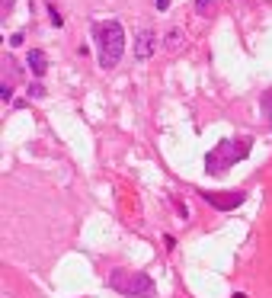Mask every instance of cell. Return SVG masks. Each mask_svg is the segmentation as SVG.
Returning a JSON list of instances; mask_svg holds the SVG:
<instances>
[{"mask_svg":"<svg viewBox=\"0 0 272 298\" xmlns=\"http://www.w3.org/2000/svg\"><path fill=\"white\" fill-rule=\"evenodd\" d=\"M93 35H96V49H100V67H115L119 58L125 52V29L119 19H106L93 26Z\"/></svg>","mask_w":272,"mask_h":298,"instance_id":"obj_1","label":"cell"},{"mask_svg":"<svg viewBox=\"0 0 272 298\" xmlns=\"http://www.w3.org/2000/svg\"><path fill=\"white\" fill-rule=\"evenodd\" d=\"M250 154V138H240V141H218L215 148L208 151L205 157V170L208 173H228L237 161H243Z\"/></svg>","mask_w":272,"mask_h":298,"instance_id":"obj_2","label":"cell"},{"mask_svg":"<svg viewBox=\"0 0 272 298\" xmlns=\"http://www.w3.org/2000/svg\"><path fill=\"white\" fill-rule=\"evenodd\" d=\"M109 289H115L125 298H151L154 295V279L138 269H112L109 272Z\"/></svg>","mask_w":272,"mask_h":298,"instance_id":"obj_3","label":"cell"},{"mask_svg":"<svg viewBox=\"0 0 272 298\" xmlns=\"http://www.w3.org/2000/svg\"><path fill=\"white\" fill-rule=\"evenodd\" d=\"M211 209H221V212H231V209H237L240 202L246 199L240 189H228V193H199Z\"/></svg>","mask_w":272,"mask_h":298,"instance_id":"obj_4","label":"cell"},{"mask_svg":"<svg viewBox=\"0 0 272 298\" xmlns=\"http://www.w3.org/2000/svg\"><path fill=\"white\" fill-rule=\"evenodd\" d=\"M154 52H157V35H154V29H141L135 35V58L138 61H147Z\"/></svg>","mask_w":272,"mask_h":298,"instance_id":"obj_5","label":"cell"},{"mask_svg":"<svg viewBox=\"0 0 272 298\" xmlns=\"http://www.w3.org/2000/svg\"><path fill=\"white\" fill-rule=\"evenodd\" d=\"M26 64H29V71H32L35 77H42L45 71H48V55H45L42 49H32L29 58H26Z\"/></svg>","mask_w":272,"mask_h":298,"instance_id":"obj_6","label":"cell"},{"mask_svg":"<svg viewBox=\"0 0 272 298\" xmlns=\"http://www.w3.org/2000/svg\"><path fill=\"white\" fill-rule=\"evenodd\" d=\"M183 42H186V35H183V29H170L167 35H163V49H167L170 55H176L183 49Z\"/></svg>","mask_w":272,"mask_h":298,"instance_id":"obj_7","label":"cell"},{"mask_svg":"<svg viewBox=\"0 0 272 298\" xmlns=\"http://www.w3.org/2000/svg\"><path fill=\"white\" fill-rule=\"evenodd\" d=\"M48 19H52V26H58V29L64 26V16L58 13V7H55V4H48Z\"/></svg>","mask_w":272,"mask_h":298,"instance_id":"obj_8","label":"cell"},{"mask_svg":"<svg viewBox=\"0 0 272 298\" xmlns=\"http://www.w3.org/2000/svg\"><path fill=\"white\" fill-rule=\"evenodd\" d=\"M263 112H266L269 125H272V90H266V93H263Z\"/></svg>","mask_w":272,"mask_h":298,"instance_id":"obj_9","label":"cell"},{"mask_svg":"<svg viewBox=\"0 0 272 298\" xmlns=\"http://www.w3.org/2000/svg\"><path fill=\"white\" fill-rule=\"evenodd\" d=\"M29 93H32L35 100H39V97H45V87H42V83H32V87H29Z\"/></svg>","mask_w":272,"mask_h":298,"instance_id":"obj_10","label":"cell"},{"mask_svg":"<svg viewBox=\"0 0 272 298\" xmlns=\"http://www.w3.org/2000/svg\"><path fill=\"white\" fill-rule=\"evenodd\" d=\"M10 45H13V49H16V45H22V35H19V32H13V35H10Z\"/></svg>","mask_w":272,"mask_h":298,"instance_id":"obj_11","label":"cell"},{"mask_svg":"<svg viewBox=\"0 0 272 298\" xmlns=\"http://www.w3.org/2000/svg\"><path fill=\"white\" fill-rule=\"evenodd\" d=\"M154 4H157V10H167V7H170V0H154Z\"/></svg>","mask_w":272,"mask_h":298,"instance_id":"obj_12","label":"cell"},{"mask_svg":"<svg viewBox=\"0 0 272 298\" xmlns=\"http://www.w3.org/2000/svg\"><path fill=\"white\" fill-rule=\"evenodd\" d=\"M0 7H4V13H7V10L13 7V0H0Z\"/></svg>","mask_w":272,"mask_h":298,"instance_id":"obj_13","label":"cell"},{"mask_svg":"<svg viewBox=\"0 0 272 298\" xmlns=\"http://www.w3.org/2000/svg\"><path fill=\"white\" fill-rule=\"evenodd\" d=\"M195 4H199V10H205V7H208V0H195Z\"/></svg>","mask_w":272,"mask_h":298,"instance_id":"obj_14","label":"cell"},{"mask_svg":"<svg viewBox=\"0 0 272 298\" xmlns=\"http://www.w3.org/2000/svg\"><path fill=\"white\" fill-rule=\"evenodd\" d=\"M234 298H246V295H240V292H237V295H234Z\"/></svg>","mask_w":272,"mask_h":298,"instance_id":"obj_15","label":"cell"}]
</instances>
